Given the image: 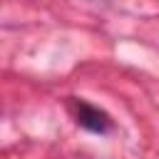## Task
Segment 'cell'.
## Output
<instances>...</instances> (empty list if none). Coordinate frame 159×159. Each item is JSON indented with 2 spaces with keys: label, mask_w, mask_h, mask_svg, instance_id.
Returning <instances> with one entry per match:
<instances>
[{
  "label": "cell",
  "mask_w": 159,
  "mask_h": 159,
  "mask_svg": "<svg viewBox=\"0 0 159 159\" xmlns=\"http://www.w3.org/2000/svg\"><path fill=\"white\" fill-rule=\"evenodd\" d=\"M77 122H80L82 127L92 129V132H107V129L112 127L109 117H107L104 112H99L97 107L87 104V102H80V104H77Z\"/></svg>",
  "instance_id": "1"
}]
</instances>
